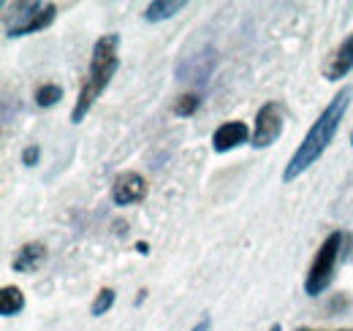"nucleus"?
<instances>
[{"label":"nucleus","mask_w":353,"mask_h":331,"mask_svg":"<svg viewBox=\"0 0 353 331\" xmlns=\"http://www.w3.org/2000/svg\"><path fill=\"white\" fill-rule=\"evenodd\" d=\"M348 106H351V87H343V90L332 98V103L318 114V120L310 125V130L305 133L302 144H299L296 152L291 155V161H288L285 171H283V179H285V182H294L296 177H302V174L307 171L310 166L321 161V155H323V152L329 150V144L334 141V136H337V130H340V123H343V117H345V112H348Z\"/></svg>","instance_id":"f257e3e1"},{"label":"nucleus","mask_w":353,"mask_h":331,"mask_svg":"<svg viewBox=\"0 0 353 331\" xmlns=\"http://www.w3.org/2000/svg\"><path fill=\"white\" fill-rule=\"evenodd\" d=\"M269 331H283V329H280V323H274V326H272Z\"/></svg>","instance_id":"f3484780"},{"label":"nucleus","mask_w":353,"mask_h":331,"mask_svg":"<svg viewBox=\"0 0 353 331\" xmlns=\"http://www.w3.org/2000/svg\"><path fill=\"white\" fill-rule=\"evenodd\" d=\"M210 329H212V321H210V318H201L190 331H210Z\"/></svg>","instance_id":"dca6fc26"},{"label":"nucleus","mask_w":353,"mask_h":331,"mask_svg":"<svg viewBox=\"0 0 353 331\" xmlns=\"http://www.w3.org/2000/svg\"><path fill=\"white\" fill-rule=\"evenodd\" d=\"M6 8L8 11L3 17V25L8 39H22V36L46 30L57 17V6L52 3H14Z\"/></svg>","instance_id":"7ed1b4c3"},{"label":"nucleus","mask_w":353,"mask_h":331,"mask_svg":"<svg viewBox=\"0 0 353 331\" xmlns=\"http://www.w3.org/2000/svg\"><path fill=\"white\" fill-rule=\"evenodd\" d=\"M60 98H63V87L60 84H44V87H39L36 90V103L41 106V109H49V106H54V103H60Z\"/></svg>","instance_id":"ddd939ff"},{"label":"nucleus","mask_w":353,"mask_h":331,"mask_svg":"<svg viewBox=\"0 0 353 331\" xmlns=\"http://www.w3.org/2000/svg\"><path fill=\"white\" fill-rule=\"evenodd\" d=\"M340 250H343V234H340V231H334V234H329V237L323 239V245L318 248L312 263H310L307 280H305V293H307V296H321L323 290L332 285Z\"/></svg>","instance_id":"20e7f679"},{"label":"nucleus","mask_w":353,"mask_h":331,"mask_svg":"<svg viewBox=\"0 0 353 331\" xmlns=\"http://www.w3.org/2000/svg\"><path fill=\"white\" fill-rule=\"evenodd\" d=\"M283 125H285V114H283V106L280 103H264L256 114V125H253V139L250 144L256 150H266L272 147L280 136H283Z\"/></svg>","instance_id":"39448f33"},{"label":"nucleus","mask_w":353,"mask_h":331,"mask_svg":"<svg viewBox=\"0 0 353 331\" xmlns=\"http://www.w3.org/2000/svg\"><path fill=\"white\" fill-rule=\"evenodd\" d=\"M351 144H353V133H351Z\"/></svg>","instance_id":"6ab92c4d"},{"label":"nucleus","mask_w":353,"mask_h":331,"mask_svg":"<svg viewBox=\"0 0 353 331\" xmlns=\"http://www.w3.org/2000/svg\"><path fill=\"white\" fill-rule=\"evenodd\" d=\"M296 331H321V329H307V326H305V329H296Z\"/></svg>","instance_id":"a211bd4d"},{"label":"nucleus","mask_w":353,"mask_h":331,"mask_svg":"<svg viewBox=\"0 0 353 331\" xmlns=\"http://www.w3.org/2000/svg\"><path fill=\"white\" fill-rule=\"evenodd\" d=\"M201 106V95L199 92H188V95H179V101L174 103V114L176 117H190L196 114Z\"/></svg>","instance_id":"4468645a"},{"label":"nucleus","mask_w":353,"mask_h":331,"mask_svg":"<svg viewBox=\"0 0 353 331\" xmlns=\"http://www.w3.org/2000/svg\"><path fill=\"white\" fill-rule=\"evenodd\" d=\"M117 46H120V36L117 33H106L98 41L92 43V57H90V74L88 82L82 84L79 98L71 109V123L79 125L90 114L92 103L101 98V92L109 87L112 77L120 68V57H117Z\"/></svg>","instance_id":"f03ea898"},{"label":"nucleus","mask_w":353,"mask_h":331,"mask_svg":"<svg viewBox=\"0 0 353 331\" xmlns=\"http://www.w3.org/2000/svg\"><path fill=\"white\" fill-rule=\"evenodd\" d=\"M39 158H41V150H39L36 144H30V147L22 150V163L25 166H36L39 163Z\"/></svg>","instance_id":"2eb2a0df"},{"label":"nucleus","mask_w":353,"mask_h":331,"mask_svg":"<svg viewBox=\"0 0 353 331\" xmlns=\"http://www.w3.org/2000/svg\"><path fill=\"white\" fill-rule=\"evenodd\" d=\"M250 139H253V133H250L248 125L242 120H231V123H223L212 133V150L223 155V152H231V150H236L242 144H250Z\"/></svg>","instance_id":"0eeeda50"},{"label":"nucleus","mask_w":353,"mask_h":331,"mask_svg":"<svg viewBox=\"0 0 353 331\" xmlns=\"http://www.w3.org/2000/svg\"><path fill=\"white\" fill-rule=\"evenodd\" d=\"M147 179L136 171H123L114 177L112 182V201L117 207H131V204H139L147 199Z\"/></svg>","instance_id":"423d86ee"},{"label":"nucleus","mask_w":353,"mask_h":331,"mask_svg":"<svg viewBox=\"0 0 353 331\" xmlns=\"http://www.w3.org/2000/svg\"><path fill=\"white\" fill-rule=\"evenodd\" d=\"M351 71H353V33L332 52L329 63L323 66V77H326L329 82H337V79L348 77Z\"/></svg>","instance_id":"6e6552de"},{"label":"nucleus","mask_w":353,"mask_h":331,"mask_svg":"<svg viewBox=\"0 0 353 331\" xmlns=\"http://www.w3.org/2000/svg\"><path fill=\"white\" fill-rule=\"evenodd\" d=\"M46 261V245L44 242H25L22 248L17 250L14 261H11V269L19 272V274H30L36 269H41Z\"/></svg>","instance_id":"1a4fd4ad"},{"label":"nucleus","mask_w":353,"mask_h":331,"mask_svg":"<svg viewBox=\"0 0 353 331\" xmlns=\"http://www.w3.org/2000/svg\"><path fill=\"white\" fill-rule=\"evenodd\" d=\"M185 6H188L185 0H152V3H147V8H144V19H147V22L169 19V17L179 14Z\"/></svg>","instance_id":"9d476101"},{"label":"nucleus","mask_w":353,"mask_h":331,"mask_svg":"<svg viewBox=\"0 0 353 331\" xmlns=\"http://www.w3.org/2000/svg\"><path fill=\"white\" fill-rule=\"evenodd\" d=\"M114 299H117V293L112 288H101L98 290V296L92 299V304H90V315L92 318H101V315H106L112 307H114Z\"/></svg>","instance_id":"f8f14e48"},{"label":"nucleus","mask_w":353,"mask_h":331,"mask_svg":"<svg viewBox=\"0 0 353 331\" xmlns=\"http://www.w3.org/2000/svg\"><path fill=\"white\" fill-rule=\"evenodd\" d=\"M25 310V293L17 285H3L0 290V315L3 318H14Z\"/></svg>","instance_id":"9b49d317"}]
</instances>
